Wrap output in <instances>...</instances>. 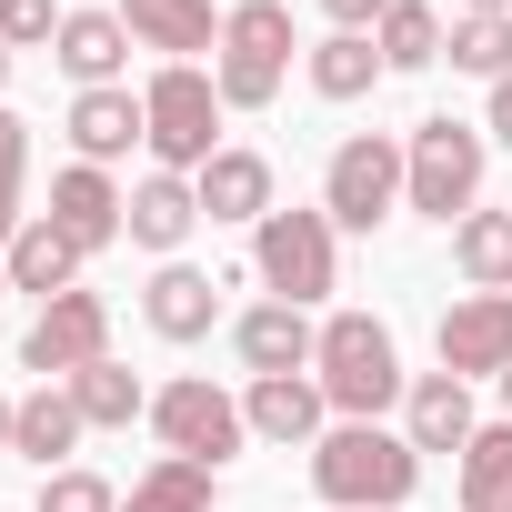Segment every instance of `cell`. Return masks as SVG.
I'll list each match as a JSON object with an SVG mask.
<instances>
[{
	"label": "cell",
	"mask_w": 512,
	"mask_h": 512,
	"mask_svg": "<svg viewBox=\"0 0 512 512\" xmlns=\"http://www.w3.org/2000/svg\"><path fill=\"white\" fill-rule=\"evenodd\" d=\"M422 482V452L412 432H382V422H332L312 442V492L332 512H402Z\"/></svg>",
	"instance_id": "1"
},
{
	"label": "cell",
	"mask_w": 512,
	"mask_h": 512,
	"mask_svg": "<svg viewBox=\"0 0 512 512\" xmlns=\"http://www.w3.org/2000/svg\"><path fill=\"white\" fill-rule=\"evenodd\" d=\"M312 382H322L332 422H382V412L412 392V372H402V342H392V322H372V312H332V322H322Z\"/></svg>",
	"instance_id": "2"
},
{
	"label": "cell",
	"mask_w": 512,
	"mask_h": 512,
	"mask_svg": "<svg viewBox=\"0 0 512 512\" xmlns=\"http://www.w3.org/2000/svg\"><path fill=\"white\" fill-rule=\"evenodd\" d=\"M482 161H492V141L472 121H452V111L412 121V141H402V211L452 231L462 211H482Z\"/></svg>",
	"instance_id": "3"
},
{
	"label": "cell",
	"mask_w": 512,
	"mask_h": 512,
	"mask_svg": "<svg viewBox=\"0 0 512 512\" xmlns=\"http://www.w3.org/2000/svg\"><path fill=\"white\" fill-rule=\"evenodd\" d=\"M221 111H272L292 81V11L282 0H231L221 11V51H211Z\"/></svg>",
	"instance_id": "4"
},
{
	"label": "cell",
	"mask_w": 512,
	"mask_h": 512,
	"mask_svg": "<svg viewBox=\"0 0 512 512\" xmlns=\"http://www.w3.org/2000/svg\"><path fill=\"white\" fill-rule=\"evenodd\" d=\"M141 121H151V161L161 171H181V181H201L211 171V151H221V81L211 71H191V61H161L151 71V91H141Z\"/></svg>",
	"instance_id": "5"
},
{
	"label": "cell",
	"mask_w": 512,
	"mask_h": 512,
	"mask_svg": "<svg viewBox=\"0 0 512 512\" xmlns=\"http://www.w3.org/2000/svg\"><path fill=\"white\" fill-rule=\"evenodd\" d=\"M251 272L272 282V302H322L332 282H342V231H332V211H272L262 231H251Z\"/></svg>",
	"instance_id": "6"
},
{
	"label": "cell",
	"mask_w": 512,
	"mask_h": 512,
	"mask_svg": "<svg viewBox=\"0 0 512 512\" xmlns=\"http://www.w3.org/2000/svg\"><path fill=\"white\" fill-rule=\"evenodd\" d=\"M151 432H161V452H181V462H231L241 442H251V422H241V402L211 382V372H181V382H161L151 392Z\"/></svg>",
	"instance_id": "7"
},
{
	"label": "cell",
	"mask_w": 512,
	"mask_h": 512,
	"mask_svg": "<svg viewBox=\"0 0 512 512\" xmlns=\"http://www.w3.org/2000/svg\"><path fill=\"white\" fill-rule=\"evenodd\" d=\"M322 211H332V231H382L402 211V141L392 131H352L332 151V171H322Z\"/></svg>",
	"instance_id": "8"
},
{
	"label": "cell",
	"mask_w": 512,
	"mask_h": 512,
	"mask_svg": "<svg viewBox=\"0 0 512 512\" xmlns=\"http://www.w3.org/2000/svg\"><path fill=\"white\" fill-rule=\"evenodd\" d=\"M21 362H31L41 382H71V372L111 362V302H101V292H61V302H41L31 332H21Z\"/></svg>",
	"instance_id": "9"
},
{
	"label": "cell",
	"mask_w": 512,
	"mask_h": 512,
	"mask_svg": "<svg viewBox=\"0 0 512 512\" xmlns=\"http://www.w3.org/2000/svg\"><path fill=\"white\" fill-rule=\"evenodd\" d=\"M432 342H442V372L452 382H502L512 372V292H462Z\"/></svg>",
	"instance_id": "10"
},
{
	"label": "cell",
	"mask_w": 512,
	"mask_h": 512,
	"mask_svg": "<svg viewBox=\"0 0 512 512\" xmlns=\"http://www.w3.org/2000/svg\"><path fill=\"white\" fill-rule=\"evenodd\" d=\"M241 422H251V442L312 452V442L332 432V402H322V382H312V372H272V382H251V392H241Z\"/></svg>",
	"instance_id": "11"
},
{
	"label": "cell",
	"mask_w": 512,
	"mask_h": 512,
	"mask_svg": "<svg viewBox=\"0 0 512 512\" xmlns=\"http://www.w3.org/2000/svg\"><path fill=\"white\" fill-rule=\"evenodd\" d=\"M0 262H11V292H31V302H61V292H81V262L91 251L51 221V211H31L11 241H0Z\"/></svg>",
	"instance_id": "12"
},
{
	"label": "cell",
	"mask_w": 512,
	"mask_h": 512,
	"mask_svg": "<svg viewBox=\"0 0 512 512\" xmlns=\"http://www.w3.org/2000/svg\"><path fill=\"white\" fill-rule=\"evenodd\" d=\"M51 221H61L81 251H111V241L131 231V191H121L101 161H71V171L51 181Z\"/></svg>",
	"instance_id": "13"
},
{
	"label": "cell",
	"mask_w": 512,
	"mask_h": 512,
	"mask_svg": "<svg viewBox=\"0 0 512 512\" xmlns=\"http://www.w3.org/2000/svg\"><path fill=\"white\" fill-rule=\"evenodd\" d=\"M231 352L251 362V382H272V372H312L322 322H312L302 302H262V312H241V322H231Z\"/></svg>",
	"instance_id": "14"
},
{
	"label": "cell",
	"mask_w": 512,
	"mask_h": 512,
	"mask_svg": "<svg viewBox=\"0 0 512 512\" xmlns=\"http://www.w3.org/2000/svg\"><path fill=\"white\" fill-rule=\"evenodd\" d=\"M221 272H191V262H161L151 272V292H141V322L161 332V342H201L211 322H221Z\"/></svg>",
	"instance_id": "15"
},
{
	"label": "cell",
	"mask_w": 512,
	"mask_h": 512,
	"mask_svg": "<svg viewBox=\"0 0 512 512\" xmlns=\"http://www.w3.org/2000/svg\"><path fill=\"white\" fill-rule=\"evenodd\" d=\"M81 402H71V382H41V392H21V412H11V452L31 462V472H71V452H81Z\"/></svg>",
	"instance_id": "16"
},
{
	"label": "cell",
	"mask_w": 512,
	"mask_h": 512,
	"mask_svg": "<svg viewBox=\"0 0 512 512\" xmlns=\"http://www.w3.org/2000/svg\"><path fill=\"white\" fill-rule=\"evenodd\" d=\"M402 432H412V452H472V382H452V372H412V392H402Z\"/></svg>",
	"instance_id": "17"
},
{
	"label": "cell",
	"mask_w": 512,
	"mask_h": 512,
	"mask_svg": "<svg viewBox=\"0 0 512 512\" xmlns=\"http://www.w3.org/2000/svg\"><path fill=\"white\" fill-rule=\"evenodd\" d=\"M51 61H61L81 91H111V81L131 71V21H121V11H71L61 41H51Z\"/></svg>",
	"instance_id": "18"
},
{
	"label": "cell",
	"mask_w": 512,
	"mask_h": 512,
	"mask_svg": "<svg viewBox=\"0 0 512 512\" xmlns=\"http://www.w3.org/2000/svg\"><path fill=\"white\" fill-rule=\"evenodd\" d=\"M282 201H272V161L262 151H211V171H201V221H251L262 231Z\"/></svg>",
	"instance_id": "19"
},
{
	"label": "cell",
	"mask_w": 512,
	"mask_h": 512,
	"mask_svg": "<svg viewBox=\"0 0 512 512\" xmlns=\"http://www.w3.org/2000/svg\"><path fill=\"white\" fill-rule=\"evenodd\" d=\"M131 141H151V121H141L131 81H111V91H81V101H71V151H81V161H101V171H111Z\"/></svg>",
	"instance_id": "20"
},
{
	"label": "cell",
	"mask_w": 512,
	"mask_h": 512,
	"mask_svg": "<svg viewBox=\"0 0 512 512\" xmlns=\"http://www.w3.org/2000/svg\"><path fill=\"white\" fill-rule=\"evenodd\" d=\"M121 21L141 51L161 61H191V51H221V21H211V0H121Z\"/></svg>",
	"instance_id": "21"
},
{
	"label": "cell",
	"mask_w": 512,
	"mask_h": 512,
	"mask_svg": "<svg viewBox=\"0 0 512 512\" xmlns=\"http://www.w3.org/2000/svg\"><path fill=\"white\" fill-rule=\"evenodd\" d=\"M191 221H201V181H181V171H151V181L131 191V241H141V251H161V262L191 241Z\"/></svg>",
	"instance_id": "22"
},
{
	"label": "cell",
	"mask_w": 512,
	"mask_h": 512,
	"mask_svg": "<svg viewBox=\"0 0 512 512\" xmlns=\"http://www.w3.org/2000/svg\"><path fill=\"white\" fill-rule=\"evenodd\" d=\"M221 502V472L211 462H181V452H161L131 492H121V512H211Z\"/></svg>",
	"instance_id": "23"
},
{
	"label": "cell",
	"mask_w": 512,
	"mask_h": 512,
	"mask_svg": "<svg viewBox=\"0 0 512 512\" xmlns=\"http://www.w3.org/2000/svg\"><path fill=\"white\" fill-rule=\"evenodd\" d=\"M452 262L472 292H512V211H462L452 221Z\"/></svg>",
	"instance_id": "24"
},
{
	"label": "cell",
	"mask_w": 512,
	"mask_h": 512,
	"mask_svg": "<svg viewBox=\"0 0 512 512\" xmlns=\"http://www.w3.org/2000/svg\"><path fill=\"white\" fill-rule=\"evenodd\" d=\"M442 11H432V0H392V11H382V31H372V51H382V71H432L442 61Z\"/></svg>",
	"instance_id": "25"
},
{
	"label": "cell",
	"mask_w": 512,
	"mask_h": 512,
	"mask_svg": "<svg viewBox=\"0 0 512 512\" xmlns=\"http://www.w3.org/2000/svg\"><path fill=\"white\" fill-rule=\"evenodd\" d=\"M71 402H81V422H91V432H131V422L151 412L141 372H121V362H91V372H71Z\"/></svg>",
	"instance_id": "26"
},
{
	"label": "cell",
	"mask_w": 512,
	"mask_h": 512,
	"mask_svg": "<svg viewBox=\"0 0 512 512\" xmlns=\"http://www.w3.org/2000/svg\"><path fill=\"white\" fill-rule=\"evenodd\" d=\"M442 61L472 71V81H512V11H462L452 41H442Z\"/></svg>",
	"instance_id": "27"
},
{
	"label": "cell",
	"mask_w": 512,
	"mask_h": 512,
	"mask_svg": "<svg viewBox=\"0 0 512 512\" xmlns=\"http://www.w3.org/2000/svg\"><path fill=\"white\" fill-rule=\"evenodd\" d=\"M462 512H512V422H482L462 452Z\"/></svg>",
	"instance_id": "28"
},
{
	"label": "cell",
	"mask_w": 512,
	"mask_h": 512,
	"mask_svg": "<svg viewBox=\"0 0 512 512\" xmlns=\"http://www.w3.org/2000/svg\"><path fill=\"white\" fill-rule=\"evenodd\" d=\"M382 81V51H372V31H332L322 51H312V91L322 101H362Z\"/></svg>",
	"instance_id": "29"
},
{
	"label": "cell",
	"mask_w": 512,
	"mask_h": 512,
	"mask_svg": "<svg viewBox=\"0 0 512 512\" xmlns=\"http://www.w3.org/2000/svg\"><path fill=\"white\" fill-rule=\"evenodd\" d=\"M21 181H31V121L0 111V241H11L31 211H21Z\"/></svg>",
	"instance_id": "30"
},
{
	"label": "cell",
	"mask_w": 512,
	"mask_h": 512,
	"mask_svg": "<svg viewBox=\"0 0 512 512\" xmlns=\"http://www.w3.org/2000/svg\"><path fill=\"white\" fill-rule=\"evenodd\" d=\"M41 512H121V492L71 462V472H41Z\"/></svg>",
	"instance_id": "31"
},
{
	"label": "cell",
	"mask_w": 512,
	"mask_h": 512,
	"mask_svg": "<svg viewBox=\"0 0 512 512\" xmlns=\"http://www.w3.org/2000/svg\"><path fill=\"white\" fill-rule=\"evenodd\" d=\"M61 21H71V11H51V0H0V41H11V51L61 41Z\"/></svg>",
	"instance_id": "32"
},
{
	"label": "cell",
	"mask_w": 512,
	"mask_h": 512,
	"mask_svg": "<svg viewBox=\"0 0 512 512\" xmlns=\"http://www.w3.org/2000/svg\"><path fill=\"white\" fill-rule=\"evenodd\" d=\"M322 11H332V31H382L392 0H322Z\"/></svg>",
	"instance_id": "33"
},
{
	"label": "cell",
	"mask_w": 512,
	"mask_h": 512,
	"mask_svg": "<svg viewBox=\"0 0 512 512\" xmlns=\"http://www.w3.org/2000/svg\"><path fill=\"white\" fill-rule=\"evenodd\" d=\"M482 141H502V151H512V81H492V121H482Z\"/></svg>",
	"instance_id": "34"
},
{
	"label": "cell",
	"mask_w": 512,
	"mask_h": 512,
	"mask_svg": "<svg viewBox=\"0 0 512 512\" xmlns=\"http://www.w3.org/2000/svg\"><path fill=\"white\" fill-rule=\"evenodd\" d=\"M11 412H21V402H0V452H11Z\"/></svg>",
	"instance_id": "35"
},
{
	"label": "cell",
	"mask_w": 512,
	"mask_h": 512,
	"mask_svg": "<svg viewBox=\"0 0 512 512\" xmlns=\"http://www.w3.org/2000/svg\"><path fill=\"white\" fill-rule=\"evenodd\" d=\"M462 11H512V0H462Z\"/></svg>",
	"instance_id": "36"
},
{
	"label": "cell",
	"mask_w": 512,
	"mask_h": 512,
	"mask_svg": "<svg viewBox=\"0 0 512 512\" xmlns=\"http://www.w3.org/2000/svg\"><path fill=\"white\" fill-rule=\"evenodd\" d=\"M502 422H512V372H502Z\"/></svg>",
	"instance_id": "37"
},
{
	"label": "cell",
	"mask_w": 512,
	"mask_h": 512,
	"mask_svg": "<svg viewBox=\"0 0 512 512\" xmlns=\"http://www.w3.org/2000/svg\"><path fill=\"white\" fill-rule=\"evenodd\" d=\"M0 81H11V41H0Z\"/></svg>",
	"instance_id": "38"
},
{
	"label": "cell",
	"mask_w": 512,
	"mask_h": 512,
	"mask_svg": "<svg viewBox=\"0 0 512 512\" xmlns=\"http://www.w3.org/2000/svg\"><path fill=\"white\" fill-rule=\"evenodd\" d=\"M0 302H11V262H0Z\"/></svg>",
	"instance_id": "39"
}]
</instances>
